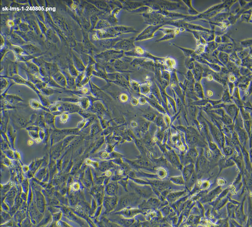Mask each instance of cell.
I'll return each instance as SVG.
<instances>
[{"label":"cell","mask_w":252,"mask_h":227,"mask_svg":"<svg viewBox=\"0 0 252 227\" xmlns=\"http://www.w3.org/2000/svg\"><path fill=\"white\" fill-rule=\"evenodd\" d=\"M143 200L135 192H132L123 195L118 200L115 210L119 211L127 207L138 206Z\"/></svg>","instance_id":"1"},{"label":"cell","mask_w":252,"mask_h":227,"mask_svg":"<svg viewBox=\"0 0 252 227\" xmlns=\"http://www.w3.org/2000/svg\"><path fill=\"white\" fill-rule=\"evenodd\" d=\"M129 184L134 192L143 200H147L151 197H157L150 185L139 184L133 181L130 182Z\"/></svg>","instance_id":"2"},{"label":"cell","mask_w":252,"mask_h":227,"mask_svg":"<svg viewBox=\"0 0 252 227\" xmlns=\"http://www.w3.org/2000/svg\"><path fill=\"white\" fill-rule=\"evenodd\" d=\"M124 54V52L111 49L97 55L96 58L99 60L111 64L114 63L116 60L123 58Z\"/></svg>","instance_id":"3"},{"label":"cell","mask_w":252,"mask_h":227,"mask_svg":"<svg viewBox=\"0 0 252 227\" xmlns=\"http://www.w3.org/2000/svg\"><path fill=\"white\" fill-rule=\"evenodd\" d=\"M135 39L134 37H132L129 38L121 39L116 43L113 49L123 52L131 51L135 47L134 44Z\"/></svg>","instance_id":"4"},{"label":"cell","mask_w":252,"mask_h":227,"mask_svg":"<svg viewBox=\"0 0 252 227\" xmlns=\"http://www.w3.org/2000/svg\"><path fill=\"white\" fill-rule=\"evenodd\" d=\"M146 213L138 208H132V207H128L124 208L122 210L118 211L116 214L121 215L125 218H132L136 215L141 214H145Z\"/></svg>","instance_id":"5"},{"label":"cell","mask_w":252,"mask_h":227,"mask_svg":"<svg viewBox=\"0 0 252 227\" xmlns=\"http://www.w3.org/2000/svg\"><path fill=\"white\" fill-rule=\"evenodd\" d=\"M118 198L117 196H108L104 197L103 202L106 212L108 213L115 210L118 202Z\"/></svg>","instance_id":"6"},{"label":"cell","mask_w":252,"mask_h":227,"mask_svg":"<svg viewBox=\"0 0 252 227\" xmlns=\"http://www.w3.org/2000/svg\"><path fill=\"white\" fill-rule=\"evenodd\" d=\"M132 59L127 57L117 60L114 62V67L116 71H125L129 68V63L132 62Z\"/></svg>","instance_id":"7"},{"label":"cell","mask_w":252,"mask_h":227,"mask_svg":"<svg viewBox=\"0 0 252 227\" xmlns=\"http://www.w3.org/2000/svg\"><path fill=\"white\" fill-rule=\"evenodd\" d=\"M121 39L116 38H114L103 39V40H93L96 42V45L100 47L107 49L108 50L113 49V47L118 41Z\"/></svg>","instance_id":"8"},{"label":"cell","mask_w":252,"mask_h":227,"mask_svg":"<svg viewBox=\"0 0 252 227\" xmlns=\"http://www.w3.org/2000/svg\"><path fill=\"white\" fill-rule=\"evenodd\" d=\"M87 1L92 4L100 11L107 14L111 13V8L106 1Z\"/></svg>","instance_id":"9"},{"label":"cell","mask_w":252,"mask_h":227,"mask_svg":"<svg viewBox=\"0 0 252 227\" xmlns=\"http://www.w3.org/2000/svg\"><path fill=\"white\" fill-rule=\"evenodd\" d=\"M118 189V184L116 181L110 182L106 185L105 189L106 193L109 196L117 195Z\"/></svg>","instance_id":"10"},{"label":"cell","mask_w":252,"mask_h":227,"mask_svg":"<svg viewBox=\"0 0 252 227\" xmlns=\"http://www.w3.org/2000/svg\"><path fill=\"white\" fill-rule=\"evenodd\" d=\"M103 187L99 185L93 187L92 190V193L94 195L98 205L101 204L103 202Z\"/></svg>","instance_id":"11"},{"label":"cell","mask_w":252,"mask_h":227,"mask_svg":"<svg viewBox=\"0 0 252 227\" xmlns=\"http://www.w3.org/2000/svg\"><path fill=\"white\" fill-rule=\"evenodd\" d=\"M123 8L128 10L134 11L135 10L142 6L143 4L140 2H136L131 1H120Z\"/></svg>","instance_id":"12"},{"label":"cell","mask_w":252,"mask_h":227,"mask_svg":"<svg viewBox=\"0 0 252 227\" xmlns=\"http://www.w3.org/2000/svg\"><path fill=\"white\" fill-rule=\"evenodd\" d=\"M114 30L118 36L119 35L131 33H136L137 32L135 29L132 27L125 26H118L113 27Z\"/></svg>","instance_id":"13"},{"label":"cell","mask_w":252,"mask_h":227,"mask_svg":"<svg viewBox=\"0 0 252 227\" xmlns=\"http://www.w3.org/2000/svg\"><path fill=\"white\" fill-rule=\"evenodd\" d=\"M217 50L219 51L223 52L229 54L234 51V46L233 43H227L218 44Z\"/></svg>","instance_id":"14"},{"label":"cell","mask_w":252,"mask_h":227,"mask_svg":"<svg viewBox=\"0 0 252 227\" xmlns=\"http://www.w3.org/2000/svg\"><path fill=\"white\" fill-rule=\"evenodd\" d=\"M95 35L98 39L103 40V39H109L116 38L115 36L112 35L106 30H94Z\"/></svg>","instance_id":"15"},{"label":"cell","mask_w":252,"mask_h":227,"mask_svg":"<svg viewBox=\"0 0 252 227\" xmlns=\"http://www.w3.org/2000/svg\"><path fill=\"white\" fill-rule=\"evenodd\" d=\"M230 13L228 12L218 13L217 15L210 19L212 22L222 23L226 22L229 16Z\"/></svg>","instance_id":"16"},{"label":"cell","mask_w":252,"mask_h":227,"mask_svg":"<svg viewBox=\"0 0 252 227\" xmlns=\"http://www.w3.org/2000/svg\"><path fill=\"white\" fill-rule=\"evenodd\" d=\"M184 191L170 192L166 197L169 204H172L184 193Z\"/></svg>","instance_id":"17"},{"label":"cell","mask_w":252,"mask_h":227,"mask_svg":"<svg viewBox=\"0 0 252 227\" xmlns=\"http://www.w3.org/2000/svg\"><path fill=\"white\" fill-rule=\"evenodd\" d=\"M159 2L157 3L159 7L161 8H164L165 10H172L176 9L180 7V5L177 3H172L171 2Z\"/></svg>","instance_id":"18"},{"label":"cell","mask_w":252,"mask_h":227,"mask_svg":"<svg viewBox=\"0 0 252 227\" xmlns=\"http://www.w3.org/2000/svg\"><path fill=\"white\" fill-rule=\"evenodd\" d=\"M167 157L169 161L171 162L172 165L174 167L179 168L180 166L178 157L174 152H169L167 154Z\"/></svg>","instance_id":"19"},{"label":"cell","mask_w":252,"mask_h":227,"mask_svg":"<svg viewBox=\"0 0 252 227\" xmlns=\"http://www.w3.org/2000/svg\"><path fill=\"white\" fill-rule=\"evenodd\" d=\"M116 222L120 226H130L132 225L135 222L134 218H120L116 219Z\"/></svg>","instance_id":"20"},{"label":"cell","mask_w":252,"mask_h":227,"mask_svg":"<svg viewBox=\"0 0 252 227\" xmlns=\"http://www.w3.org/2000/svg\"><path fill=\"white\" fill-rule=\"evenodd\" d=\"M112 27L111 24L105 19H99L94 28V30H103Z\"/></svg>","instance_id":"21"},{"label":"cell","mask_w":252,"mask_h":227,"mask_svg":"<svg viewBox=\"0 0 252 227\" xmlns=\"http://www.w3.org/2000/svg\"><path fill=\"white\" fill-rule=\"evenodd\" d=\"M196 65H195L194 68L192 70V74L195 79L197 80H199L201 79L203 73L202 68L199 64L196 62Z\"/></svg>","instance_id":"22"},{"label":"cell","mask_w":252,"mask_h":227,"mask_svg":"<svg viewBox=\"0 0 252 227\" xmlns=\"http://www.w3.org/2000/svg\"><path fill=\"white\" fill-rule=\"evenodd\" d=\"M218 44L214 42V41L207 43L205 47V52L208 53H211L212 52L217 49Z\"/></svg>","instance_id":"23"},{"label":"cell","mask_w":252,"mask_h":227,"mask_svg":"<svg viewBox=\"0 0 252 227\" xmlns=\"http://www.w3.org/2000/svg\"><path fill=\"white\" fill-rule=\"evenodd\" d=\"M229 54L223 52L219 51L217 58L218 60L224 65L226 66L229 62Z\"/></svg>","instance_id":"24"},{"label":"cell","mask_w":252,"mask_h":227,"mask_svg":"<svg viewBox=\"0 0 252 227\" xmlns=\"http://www.w3.org/2000/svg\"><path fill=\"white\" fill-rule=\"evenodd\" d=\"M200 34L206 42H209L214 41L215 38L214 33L213 32H207L204 31H199Z\"/></svg>","instance_id":"25"},{"label":"cell","mask_w":252,"mask_h":227,"mask_svg":"<svg viewBox=\"0 0 252 227\" xmlns=\"http://www.w3.org/2000/svg\"><path fill=\"white\" fill-rule=\"evenodd\" d=\"M55 81L60 87H66L67 86V81L64 75L60 73L57 74L55 78Z\"/></svg>","instance_id":"26"},{"label":"cell","mask_w":252,"mask_h":227,"mask_svg":"<svg viewBox=\"0 0 252 227\" xmlns=\"http://www.w3.org/2000/svg\"><path fill=\"white\" fill-rule=\"evenodd\" d=\"M251 50V47L249 48H243V49L236 52V54L238 58L240 60H242L249 56Z\"/></svg>","instance_id":"27"},{"label":"cell","mask_w":252,"mask_h":227,"mask_svg":"<svg viewBox=\"0 0 252 227\" xmlns=\"http://www.w3.org/2000/svg\"><path fill=\"white\" fill-rule=\"evenodd\" d=\"M193 169L192 166H187L184 170L183 176L185 181L188 182L190 179L192 173Z\"/></svg>","instance_id":"28"},{"label":"cell","mask_w":252,"mask_h":227,"mask_svg":"<svg viewBox=\"0 0 252 227\" xmlns=\"http://www.w3.org/2000/svg\"><path fill=\"white\" fill-rule=\"evenodd\" d=\"M251 12V9L245 11L240 16V18L245 22H249L250 20H252Z\"/></svg>","instance_id":"29"},{"label":"cell","mask_w":252,"mask_h":227,"mask_svg":"<svg viewBox=\"0 0 252 227\" xmlns=\"http://www.w3.org/2000/svg\"><path fill=\"white\" fill-rule=\"evenodd\" d=\"M189 29L192 30H195L199 31H204V32H210L209 29H207L198 25L188 24L186 25Z\"/></svg>","instance_id":"30"},{"label":"cell","mask_w":252,"mask_h":227,"mask_svg":"<svg viewBox=\"0 0 252 227\" xmlns=\"http://www.w3.org/2000/svg\"><path fill=\"white\" fill-rule=\"evenodd\" d=\"M82 62H83L84 65L86 64L87 66H91V64L94 63V61L93 59L91 57V56L88 55L86 54H82Z\"/></svg>","instance_id":"31"},{"label":"cell","mask_w":252,"mask_h":227,"mask_svg":"<svg viewBox=\"0 0 252 227\" xmlns=\"http://www.w3.org/2000/svg\"><path fill=\"white\" fill-rule=\"evenodd\" d=\"M169 180L172 183L176 184L182 185L185 182L183 178L181 176L171 177Z\"/></svg>","instance_id":"32"},{"label":"cell","mask_w":252,"mask_h":227,"mask_svg":"<svg viewBox=\"0 0 252 227\" xmlns=\"http://www.w3.org/2000/svg\"><path fill=\"white\" fill-rule=\"evenodd\" d=\"M226 66V67L229 70L230 72H233L235 73L239 72L238 71L239 70H238L237 67L233 62L229 61Z\"/></svg>","instance_id":"33"},{"label":"cell","mask_w":252,"mask_h":227,"mask_svg":"<svg viewBox=\"0 0 252 227\" xmlns=\"http://www.w3.org/2000/svg\"><path fill=\"white\" fill-rule=\"evenodd\" d=\"M105 19L109 23L112 27L116 26L118 22L115 16L111 14L107 16Z\"/></svg>","instance_id":"34"},{"label":"cell","mask_w":252,"mask_h":227,"mask_svg":"<svg viewBox=\"0 0 252 227\" xmlns=\"http://www.w3.org/2000/svg\"><path fill=\"white\" fill-rule=\"evenodd\" d=\"M174 45L182 50L183 52L184 53L185 55H186L187 57L190 58L191 56H192L191 57H192L193 55L195 53V50L181 47L177 46L176 45Z\"/></svg>","instance_id":"35"},{"label":"cell","mask_w":252,"mask_h":227,"mask_svg":"<svg viewBox=\"0 0 252 227\" xmlns=\"http://www.w3.org/2000/svg\"><path fill=\"white\" fill-rule=\"evenodd\" d=\"M75 64L76 67L78 68V71L80 72H83L85 70V66L83 62H82L78 58H75Z\"/></svg>","instance_id":"36"},{"label":"cell","mask_w":252,"mask_h":227,"mask_svg":"<svg viewBox=\"0 0 252 227\" xmlns=\"http://www.w3.org/2000/svg\"><path fill=\"white\" fill-rule=\"evenodd\" d=\"M98 20H99V19H98V16L97 15L93 14L90 16V21L92 29H94Z\"/></svg>","instance_id":"37"},{"label":"cell","mask_w":252,"mask_h":227,"mask_svg":"<svg viewBox=\"0 0 252 227\" xmlns=\"http://www.w3.org/2000/svg\"><path fill=\"white\" fill-rule=\"evenodd\" d=\"M184 1V3L186 4L188 6L189 8L188 12L191 15H196L198 14L199 13L197 11L195 10L192 7L191 5V1Z\"/></svg>","instance_id":"38"},{"label":"cell","mask_w":252,"mask_h":227,"mask_svg":"<svg viewBox=\"0 0 252 227\" xmlns=\"http://www.w3.org/2000/svg\"><path fill=\"white\" fill-rule=\"evenodd\" d=\"M206 45L201 44L197 46L196 49L195 51V53L197 55L200 56L204 53L205 52Z\"/></svg>","instance_id":"39"},{"label":"cell","mask_w":252,"mask_h":227,"mask_svg":"<svg viewBox=\"0 0 252 227\" xmlns=\"http://www.w3.org/2000/svg\"><path fill=\"white\" fill-rule=\"evenodd\" d=\"M252 42V38L248 39L241 41L240 42V44L243 48H249L251 47Z\"/></svg>","instance_id":"40"},{"label":"cell","mask_w":252,"mask_h":227,"mask_svg":"<svg viewBox=\"0 0 252 227\" xmlns=\"http://www.w3.org/2000/svg\"><path fill=\"white\" fill-rule=\"evenodd\" d=\"M195 59L193 58H189L186 62V65L187 67L190 70H193L195 67V64L193 61Z\"/></svg>","instance_id":"41"},{"label":"cell","mask_w":252,"mask_h":227,"mask_svg":"<svg viewBox=\"0 0 252 227\" xmlns=\"http://www.w3.org/2000/svg\"><path fill=\"white\" fill-rule=\"evenodd\" d=\"M157 177L161 179L165 178L167 177V173L166 170L163 168H159L157 171Z\"/></svg>","instance_id":"42"},{"label":"cell","mask_w":252,"mask_h":227,"mask_svg":"<svg viewBox=\"0 0 252 227\" xmlns=\"http://www.w3.org/2000/svg\"><path fill=\"white\" fill-rule=\"evenodd\" d=\"M229 61L233 62L234 63H235L239 59V58H238L235 51H234L229 54Z\"/></svg>","instance_id":"43"},{"label":"cell","mask_w":252,"mask_h":227,"mask_svg":"<svg viewBox=\"0 0 252 227\" xmlns=\"http://www.w3.org/2000/svg\"><path fill=\"white\" fill-rule=\"evenodd\" d=\"M237 19V17L236 16L230 14L229 16L228 17L227 19L229 21L230 24L231 25H234Z\"/></svg>","instance_id":"44"},{"label":"cell","mask_w":252,"mask_h":227,"mask_svg":"<svg viewBox=\"0 0 252 227\" xmlns=\"http://www.w3.org/2000/svg\"><path fill=\"white\" fill-rule=\"evenodd\" d=\"M175 35L174 33H169V34H167L165 35V36L163 38H161V39H160V40H158V42H159V41H163V40H169V39H172L174 38Z\"/></svg>","instance_id":"45"},{"label":"cell","mask_w":252,"mask_h":227,"mask_svg":"<svg viewBox=\"0 0 252 227\" xmlns=\"http://www.w3.org/2000/svg\"><path fill=\"white\" fill-rule=\"evenodd\" d=\"M222 38V43H232L231 40L229 38V36H227V35L224 34L223 36H221Z\"/></svg>","instance_id":"46"},{"label":"cell","mask_w":252,"mask_h":227,"mask_svg":"<svg viewBox=\"0 0 252 227\" xmlns=\"http://www.w3.org/2000/svg\"><path fill=\"white\" fill-rule=\"evenodd\" d=\"M240 71V74L243 75H246V74H249V69H247V68L244 67H241Z\"/></svg>","instance_id":"47"},{"label":"cell","mask_w":252,"mask_h":227,"mask_svg":"<svg viewBox=\"0 0 252 227\" xmlns=\"http://www.w3.org/2000/svg\"><path fill=\"white\" fill-rule=\"evenodd\" d=\"M195 91L197 94L199 95H202V92L201 88V87L200 85L197 84L196 86Z\"/></svg>","instance_id":"48"},{"label":"cell","mask_w":252,"mask_h":227,"mask_svg":"<svg viewBox=\"0 0 252 227\" xmlns=\"http://www.w3.org/2000/svg\"><path fill=\"white\" fill-rule=\"evenodd\" d=\"M8 83L7 81L5 80H1V91L4 89L7 86Z\"/></svg>","instance_id":"49"},{"label":"cell","mask_w":252,"mask_h":227,"mask_svg":"<svg viewBox=\"0 0 252 227\" xmlns=\"http://www.w3.org/2000/svg\"><path fill=\"white\" fill-rule=\"evenodd\" d=\"M119 182L124 187L125 190L127 191V185L128 183V181L127 180H121L120 182Z\"/></svg>","instance_id":"50"},{"label":"cell","mask_w":252,"mask_h":227,"mask_svg":"<svg viewBox=\"0 0 252 227\" xmlns=\"http://www.w3.org/2000/svg\"><path fill=\"white\" fill-rule=\"evenodd\" d=\"M214 42L217 43L218 44L222 43V38L221 36L219 35H217L215 36L214 40Z\"/></svg>","instance_id":"51"},{"label":"cell","mask_w":252,"mask_h":227,"mask_svg":"<svg viewBox=\"0 0 252 227\" xmlns=\"http://www.w3.org/2000/svg\"><path fill=\"white\" fill-rule=\"evenodd\" d=\"M73 189V190L77 191L80 188V185L77 183H75L72 186Z\"/></svg>","instance_id":"52"},{"label":"cell","mask_w":252,"mask_h":227,"mask_svg":"<svg viewBox=\"0 0 252 227\" xmlns=\"http://www.w3.org/2000/svg\"><path fill=\"white\" fill-rule=\"evenodd\" d=\"M230 81L231 82H234L235 81L236 77L235 75L233 74H230L229 75Z\"/></svg>","instance_id":"53"},{"label":"cell","mask_w":252,"mask_h":227,"mask_svg":"<svg viewBox=\"0 0 252 227\" xmlns=\"http://www.w3.org/2000/svg\"><path fill=\"white\" fill-rule=\"evenodd\" d=\"M221 71H222V73L224 74H228L230 73L229 70H228L226 67H222Z\"/></svg>","instance_id":"54"},{"label":"cell","mask_w":252,"mask_h":227,"mask_svg":"<svg viewBox=\"0 0 252 227\" xmlns=\"http://www.w3.org/2000/svg\"><path fill=\"white\" fill-rule=\"evenodd\" d=\"M145 117H147V119H149V120H153V119H154V115L152 114H147V115H145Z\"/></svg>","instance_id":"55"},{"label":"cell","mask_w":252,"mask_h":227,"mask_svg":"<svg viewBox=\"0 0 252 227\" xmlns=\"http://www.w3.org/2000/svg\"><path fill=\"white\" fill-rule=\"evenodd\" d=\"M10 185L11 186H13L14 185V182H11L10 183Z\"/></svg>","instance_id":"56"},{"label":"cell","mask_w":252,"mask_h":227,"mask_svg":"<svg viewBox=\"0 0 252 227\" xmlns=\"http://www.w3.org/2000/svg\"><path fill=\"white\" fill-rule=\"evenodd\" d=\"M57 226H60V222H58L57 223Z\"/></svg>","instance_id":"57"}]
</instances>
